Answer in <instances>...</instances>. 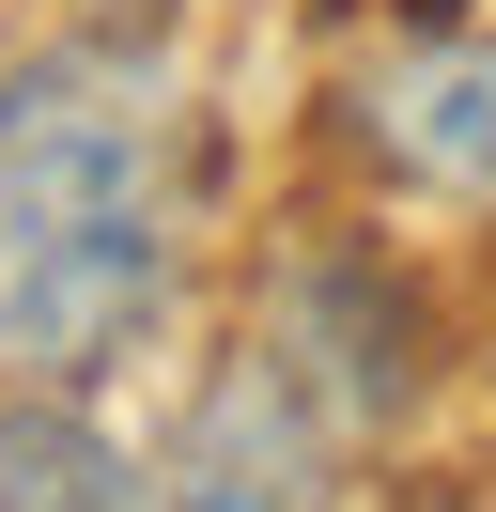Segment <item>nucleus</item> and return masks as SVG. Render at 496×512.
<instances>
[{"label":"nucleus","mask_w":496,"mask_h":512,"mask_svg":"<svg viewBox=\"0 0 496 512\" xmlns=\"http://www.w3.org/2000/svg\"><path fill=\"white\" fill-rule=\"evenodd\" d=\"M186 264V94L124 32L0 63V388H109Z\"/></svg>","instance_id":"nucleus-1"},{"label":"nucleus","mask_w":496,"mask_h":512,"mask_svg":"<svg viewBox=\"0 0 496 512\" xmlns=\"http://www.w3.org/2000/svg\"><path fill=\"white\" fill-rule=\"evenodd\" d=\"M341 435L357 419L310 388V357L279 326L202 357L171 450H155V512H341Z\"/></svg>","instance_id":"nucleus-2"},{"label":"nucleus","mask_w":496,"mask_h":512,"mask_svg":"<svg viewBox=\"0 0 496 512\" xmlns=\"http://www.w3.org/2000/svg\"><path fill=\"white\" fill-rule=\"evenodd\" d=\"M372 156L434 202H496V32H450V47H403L372 78Z\"/></svg>","instance_id":"nucleus-3"},{"label":"nucleus","mask_w":496,"mask_h":512,"mask_svg":"<svg viewBox=\"0 0 496 512\" xmlns=\"http://www.w3.org/2000/svg\"><path fill=\"white\" fill-rule=\"evenodd\" d=\"M0 512H155V466L93 435L78 388H0Z\"/></svg>","instance_id":"nucleus-4"},{"label":"nucleus","mask_w":496,"mask_h":512,"mask_svg":"<svg viewBox=\"0 0 496 512\" xmlns=\"http://www.w3.org/2000/svg\"><path fill=\"white\" fill-rule=\"evenodd\" d=\"M47 16H62V32H124V47H155L186 0H47Z\"/></svg>","instance_id":"nucleus-5"}]
</instances>
